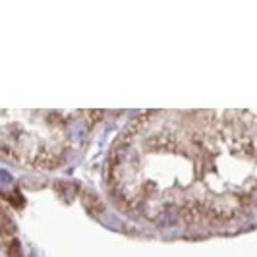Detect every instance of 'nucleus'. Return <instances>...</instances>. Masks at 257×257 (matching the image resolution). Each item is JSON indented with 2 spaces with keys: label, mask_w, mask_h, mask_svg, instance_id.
Returning a JSON list of instances; mask_svg holds the SVG:
<instances>
[{
  "label": "nucleus",
  "mask_w": 257,
  "mask_h": 257,
  "mask_svg": "<svg viewBox=\"0 0 257 257\" xmlns=\"http://www.w3.org/2000/svg\"><path fill=\"white\" fill-rule=\"evenodd\" d=\"M109 180L131 211L207 223L257 211V114L145 112L112 149Z\"/></svg>",
  "instance_id": "obj_1"
},
{
  "label": "nucleus",
  "mask_w": 257,
  "mask_h": 257,
  "mask_svg": "<svg viewBox=\"0 0 257 257\" xmlns=\"http://www.w3.org/2000/svg\"><path fill=\"white\" fill-rule=\"evenodd\" d=\"M29 116L31 122H23L19 114L14 122L2 118L4 151L35 166H52L62 161L74 141L76 124H83L89 112H33Z\"/></svg>",
  "instance_id": "obj_2"
}]
</instances>
